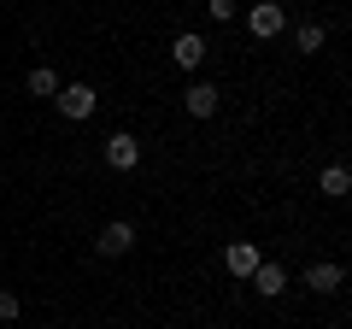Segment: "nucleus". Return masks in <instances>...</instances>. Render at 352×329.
<instances>
[{
    "mask_svg": "<svg viewBox=\"0 0 352 329\" xmlns=\"http://www.w3.org/2000/svg\"><path fill=\"white\" fill-rule=\"evenodd\" d=\"M106 164H112V171H135L141 164V141L129 136V129H112V136H106Z\"/></svg>",
    "mask_w": 352,
    "mask_h": 329,
    "instance_id": "obj_3",
    "label": "nucleus"
},
{
    "mask_svg": "<svg viewBox=\"0 0 352 329\" xmlns=\"http://www.w3.org/2000/svg\"><path fill=\"white\" fill-rule=\"evenodd\" d=\"M340 282H346V270H340L335 259H323V265H311V270H305V288H311V294H335Z\"/></svg>",
    "mask_w": 352,
    "mask_h": 329,
    "instance_id": "obj_6",
    "label": "nucleus"
},
{
    "mask_svg": "<svg viewBox=\"0 0 352 329\" xmlns=\"http://www.w3.org/2000/svg\"><path fill=\"white\" fill-rule=\"evenodd\" d=\"M247 30H252L258 41H276L282 30H288V18H282V6H276V0H258V6L247 12Z\"/></svg>",
    "mask_w": 352,
    "mask_h": 329,
    "instance_id": "obj_2",
    "label": "nucleus"
},
{
    "mask_svg": "<svg viewBox=\"0 0 352 329\" xmlns=\"http://www.w3.org/2000/svg\"><path fill=\"white\" fill-rule=\"evenodd\" d=\"M294 41H300V53H317V47H323V24H300V30H294Z\"/></svg>",
    "mask_w": 352,
    "mask_h": 329,
    "instance_id": "obj_11",
    "label": "nucleus"
},
{
    "mask_svg": "<svg viewBox=\"0 0 352 329\" xmlns=\"http://www.w3.org/2000/svg\"><path fill=\"white\" fill-rule=\"evenodd\" d=\"M94 247H100L106 259H118V253H129V247H135V224H124V217H112V224H106L100 235H94Z\"/></svg>",
    "mask_w": 352,
    "mask_h": 329,
    "instance_id": "obj_4",
    "label": "nucleus"
},
{
    "mask_svg": "<svg viewBox=\"0 0 352 329\" xmlns=\"http://www.w3.org/2000/svg\"><path fill=\"white\" fill-rule=\"evenodd\" d=\"M182 106H188L194 118H212V112H217V89H212V83H188V94H182Z\"/></svg>",
    "mask_w": 352,
    "mask_h": 329,
    "instance_id": "obj_8",
    "label": "nucleus"
},
{
    "mask_svg": "<svg viewBox=\"0 0 352 329\" xmlns=\"http://www.w3.org/2000/svg\"><path fill=\"white\" fill-rule=\"evenodd\" d=\"M170 59H176V65H182V71H194V65H200V59H206V41H200V36H194V30H188V36H176V47H170Z\"/></svg>",
    "mask_w": 352,
    "mask_h": 329,
    "instance_id": "obj_9",
    "label": "nucleus"
},
{
    "mask_svg": "<svg viewBox=\"0 0 352 329\" xmlns=\"http://www.w3.org/2000/svg\"><path fill=\"white\" fill-rule=\"evenodd\" d=\"M12 317H18V294L0 288V323H12Z\"/></svg>",
    "mask_w": 352,
    "mask_h": 329,
    "instance_id": "obj_14",
    "label": "nucleus"
},
{
    "mask_svg": "<svg viewBox=\"0 0 352 329\" xmlns=\"http://www.w3.org/2000/svg\"><path fill=\"white\" fill-rule=\"evenodd\" d=\"M30 94H59V76H53L47 65H36V71H30Z\"/></svg>",
    "mask_w": 352,
    "mask_h": 329,
    "instance_id": "obj_12",
    "label": "nucleus"
},
{
    "mask_svg": "<svg viewBox=\"0 0 352 329\" xmlns=\"http://www.w3.org/2000/svg\"><path fill=\"white\" fill-rule=\"evenodd\" d=\"M247 282H252V288H258V294H264V300H276V294H282V288H288V270H282V265H276V259H270V265H258V270H252V277H247Z\"/></svg>",
    "mask_w": 352,
    "mask_h": 329,
    "instance_id": "obj_7",
    "label": "nucleus"
},
{
    "mask_svg": "<svg viewBox=\"0 0 352 329\" xmlns=\"http://www.w3.org/2000/svg\"><path fill=\"white\" fill-rule=\"evenodd\" d=\"M258 265H264V259H258L252 241H229V247H223V270H229V277H252Z\"/></svg>",
    "mask_w": 352,
    "mask_h": 329,
    "instance_id": "obj_5",
    "label": "nucleus"
},
{
    "mask_svg": "<svg viewBox=\"0 0 352 329\" xmlns=\"http://www.w3.org/2000/svg\"><path fill=\"white\" fill-rule=\"evenodd\" d=\"M53 100H59V112L71 118V124H88V118H94V106H100V94L88 89V83H71V89H59Z\"/></svg>",
    "mask_w": 352,
    "mask_h": 329,
    "instance_id": "obj_1",
    "label": "nucleus"
},
{
    "mask_svg": "<svg viewBox=\"0 0 352 329\" xmlns=\"http://www.w3.org/2000/svg\"><path fill=\"white\" fill-rule=\"evenodd\" d=\"M317 189H323V194H329V200H340V194H346V189H352V171H346V164H329L323 177H317Z\"/></svg>",
    "mask_w": 352,
    "mask_h": 329,
    "instance_id": "obj_10",
    "label": "nucleus"
},
{
    "mask_svg": "<svg viewBox=\"0 0 352 329\" xmlns=\"http://www.w3.org/2000/svg\"><path fill=\"white\" fill-rule=\"evenodd\" d=\"M206 12H212V18H217V24H229V18H235V12H241V6H235V0H206Z\"/></svg>",
    "mask_w": 352,
    "mask_h": 329,
    "instance_id": "obj_13",
    "label": "nucleus"
}]
</instances>
